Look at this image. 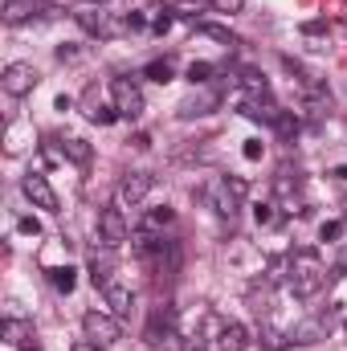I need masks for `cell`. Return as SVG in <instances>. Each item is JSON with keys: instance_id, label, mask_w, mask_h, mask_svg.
<instances>
[{"instance_id": "cell-1", "label": "cell", "mask_w": 347, "mask_h": 351, "mask_svg": "<svg viewBox=\"0 0 347 351\" xmlns=\"http://www.w3.org/2000/svg\"><path fill=\"white\" fill-rule=\"evenodd\" d=\"M290 290H294V298H315V294H323V286H327V265L319 258V250H294L290 254V282H286Z\"/></svg>"}, {"instance_id": "cell-2", "label": "cell", "mask_w": 347, "mask_h": 351, "mask_svg": "<svg viewBox=\"0 0 347 351\" xmlns=\"http://www.w3.org/2000/svg\"><path fill=\"white\" fill-rule=\"evenodd\" d=\"M250 196V180L246 176H221V180H213L208 188H204V200L213 204V213L217 217H225V221H233L237 213H241V200Z\"/></svg>"}, {"instance_id": "cell-3", "label": "cell", "mask_w": 347, "mask_h": 351, "mask_svg": "<svg viewBox=\"0 0 347 351\" xmlns=\"http://www.w3.org/2000/svg\"><path fill=\"white\" fill-rule=\"evenodd\" d=\"M74 21L86 29L90 37H98V41H115V37H127V12H110V8H82V12H74Z\"/></svg>"}, {"instance_id": "cell-4", "label": "cell", "mask_w": 347, "mask_h": 351, "mask_svg": "<svg viewBox=\"0 0 347 351\" xmlns=\"http://www.w3.org/2000/svg\"><path fill=\"white\" fill-rule=\"evenodd\" d=\"M147 343L160 351H184V343H180V331H176V306H168V302H160L156 311H152V319H147Z\"/></svg>"}, {"instance_id": "cell-5", "label": "cell", "mask_w": 347, "mask_h": 351, "mask_svg": "<svg viewBox=\"0 0 347 351\" xmlns=\"http://www.w3.org/2000/svg\"><path fill=\"white\" fill-rule=\"evenodd\" d=\"M82 335L98 348H110V343L123 339V319L110 315V311H86L82 315Z\"/></svg>"}, {"instance_id": "cell-6", "label": "cell", "mask_w": 347, "mask_h": 351, "mask_svg": "<svg viewBox=\"0 0 347 351\" xmlns=\"http://www.w3.org/2000/svg\"><path fill=\"white\" fill-rule=\"evenodd\" d=\"M221 98H225V94L213 86V82H208V86H192L180 98L176 114H180V119H204V114H213V110L221 106Z\"/></svg>"}, {"instance_id": "cell-7", "label": "cell", "mask_w": 347, "mask_h": 351, "mask_svg": "<svg viewBox=\"0 0 347 351\" xmlns=\"http://www.w3.org/2000/svg\"><path fill=\"white\" fill-rule=\"evenodd\" d=\"M152 188H156V176L152 172H127L119 180V188H115V204L119 208H139L152 196Z\"/></svg>"}, {"instance_id": "cell-8", "label": "cell", "mask_w": 347, "mask_h": 351, "mask_svg": "<svg viewBox=\"0 0 347 351\" xmlns=\"http://www.w3.org/2000/svg\"><path fill=\"white\" fill-rule=\"evenodd\" d=\"M110 98H115V110H119V119H143V110H147V102H143V90L135 86V78H115L110 82Z\"/></svg>"}, {"instance_id": "cell-9", "label": "cell", "mask_w": 347, "mask_h": 351, "mask_svg": "<svg viewBox=\"0 0 347 351\" xmlns=\"http://www.w3.org/2000/svg\"><path fill=\"white\" fill-rule=\"evenodd\" d=\"M115 265H119V258H115V245H106V241H94L86 254V269H90V282L98 286V290H106L110 282H115Z\"/></svg>"}, {"instance_id": "cell-10", "label": "cell", "mask_w": 347, "mask_h": 351, "mask_svg": "<svg viewBox=\"0 0 347 351\" xmlns=\"http://www.w3.org/2000/svg\"><path fill=\"white\" fill-rule=\"evenodd\" d=\"M37 82H41V74L33 70V62H8V66H4V74H0V86H4V94H12V98L33 94Z\"/></svg>"}, {"instance_id": "cell-11", "label": "cell", "mask_w": 347, "mask_h": 351, "mask_svg": "<svg viewBox=\"0 0 347 351\" xmlns=\"http://www.w3.org/2000/svg\"><path fill=\"white\" fill-rule=\"evenodd\" d=\"M98 241H106V245H115V250L131 241V225H127V217H123L119 204H110V208L98 213Z\"/></svg>"}, {"instance_id": "cell-12", "label": "cell", "mask_w": 347, "mask_h": 351, "mask_svg": "<svg viewBox=\"0 0 347 351\" xmlns=\"http://www.w3.org/2000/svg\"><path fill=\"white\" fill-rule=\"evenodd\" d=\"M21 192H25L37 208H45V213H58V204H62V200H58V192L49 188V180H45L41 172H29V176H25V180H21Z\"/></svg>"}, {"instance_id": "cell-13", "label": "cell", "mask_w": 347, "mask_h": 351, "mask_svg": "<svg viewBox=\"0 0 347 351\" xmlns=\"http://www.w3.org/2000/svg\"><path fill=\"white\" fill-rule=\"evenodd\" d=\"M323 339H327V319H319V315H311V319L290 327V343L294 348H311V343H323Z\"/></svg>"}, {"instance_id": "cell-14", "label": "cell", "mask_w": 347, "mask_h": 351, "mask_svg": "<svg viewBox=\"0 0 347 351\" xmlns=\"http://www.w3.org/2000/svg\"><path fill=\"white\" fill-rule=\"evenodd\" d=\"M274 192H278V200H286V204H290L286 213H294V196L302 192V172H298L294 164H282L278 176H274Z\"/></svg>"}, {"instance_id": "cell-15", "label": "cell", "mask_w": 347, "mask_h": 351, "mask_svg": "<svg viewBox=\"0 0 347 351\" xmlns=\"http://www.w3.org/2000/svg\"><path fill=\"white\" fill-rule=\"evenodd\" d=\"M0 335H4V343L8 348H29V343H37V331H33V323L29 319H16V315H8L4 319V327H0Z\"/></svg>"}, {"instance_id": "cell-16", "label": "cell", "mask_w": 347, "mask_h": 351, "mask_svg": "<svg viewBox=\"0 0 347 351\" xmlns=\"http://www.w3.org/2000/svg\"><path fill=\"white\" fill-rule=\"evenodd\" d=\"M241 114H246V119H254V123L274 127V123H278V114H282V106L274 102V94H270V98H241Z\"/></svg>"}, {"instance_id": "cell-17", "label": "cell", "mask_w": 347, "mask_h": 351, "mask_svg": "<svg viewBox=\"0 0 347 351\" xmlns=\"http://www.w3.org/2000/svg\"><path fill=\"white\" fill-rule=\"evenodd\" d=\"M102 298H106L110 315H119V319H127V315H131V306H135V290H131V286H123L119 278L102 290Z\"/></svg>"}, {"instance_id": "cell-18", "label": "cell", "mask_w": 347, "mask_h": 351, "mask_svg": "<svg viewBox=\"0 0 347 351\" xmlns=\"http://www.w3.org/2000/svg\"><path fill=\"white\" fill-rule=\"evenodd\" d=\"M250 348V331L241 327V323H221V331H217V351H246Z\"/></svg>"}, {"instance_id": "cell-19", "label": "cell", "mask_w": 347, "mask_h": 351, "mask_svg": "<svg viewBox=\"0 0 347 351\" xmlns=\"http://www.w3.org/2000/svg\"><path fill=\"white\" fill-rule=\"evenodd\" d=\"M82 102H86V119H90V123H98V127H110V123L119 119V110H115V106H106V102L98 98V90H94V86L82 94Z\"/></svg>"}, {"instance_id": "cell-20", "label": "cell", "mask_w": 347, "mask_h": 351, "mask_svg": "<svg viewBox=\"0 0 347 351\" xmlns=\"http://www.w3.org/2000/svg\"><path fill=\"white\" fill-rule=\"evenodd\" d=\"M37 8H45V4H37V0H4L0 16H4V25H25V21H33Z\"/></svg>"}, {"instance_id": "cell-21", "label": "cell", "mask_w": 347, "mask_h": 351, "mask_svg": "<svg viewBox=\"0 0 347 351\" xmlns=\"http://www.w3.org/2000/svg\"><path fill=\"white\" fill-rule=\"evenodd\" d=\"M196 33H200V37H213V41H221L225 49H237V45H241V37H237V33H229L225 25H213V21H200V25H196Z\"/></svg>"}, {"instance_id": "cell-22", "label": "cell", "mask_w": 347, "mask_h": 351, "mask_svg": "<svg viewBox=\"0 0 347 351\" xmlns=\"http://www.w3.org/2000/svg\"><path fill=\"white\" fill-rule=\"evenodd\" d=\"M58 147H62V156L70 164H90V156H94V147L86 139H58Z\"/></svg>"}, {"instance_id": "cell-23", "label": "cell", "mask_w": 347, "mask_h": 351, "mask_svg": "<svg viewBox=\"0 0 347 351\" xmlns=\"http://www.w3.org/2000/svg\"><path fill=\"white\" fill-rule=\"evenodd\" d=\"M258 339H261V348H265V351H286V348H294V343H290V331H278V327H270V323H261Z\"/></svg>"}, {"instance_id": "cell-24", "label": "cell", "mask_w": 347, "mask_h": 351, "mask_svg": "<svg viewBox=\"0 0 347 351\" xmlns=\"http://www.w3.org/2000/svg\"><path fill=\"white\" fill-rule=\"evenodd\" d=\"M265 282H270V286H282V282H290V254H278V258H270V265H265Z\"/></svg>"}, {"instance_id": "cell-25", "label": "cell", "mask_w": 347, "mask_h": 351, "mask_svg": "<svg viewBox=\"0 0 347 351\" xmlns=\"http://www.w3.org/2000/svg\"><path fill=\"white\" fill-rule=\"evenodd\" d=\"M143 78H152V82H160V86H164V82H172V78H176V66L168 62V58H156V62H147V66H143Z\"/></svg>"}, {"instance_id": "cell-26", "label": "cell", "mask_w": 347, "mask_h": 351, "mask_svg": "<svg viewBox=\"0 0 347 351\" xmlns=\"http://www.w3.org/2000/svg\"><path fill=\"white\" fill-rule=\"evenodd\" d=\"M302 37H307L311 49H327V37H331V33H327V21H307V25H302Z\"/></svg>"}, {"instance_id": "cell-27", "label": "cell", "mask_w": 347, "mask_h": 351, "mask_svg": "<svg viewBox=\"0 0 347 351\" xmlns=\"http://www.w3.org/2000/svg\"><path fill=\"white\" fill-rule=\"evenodd\" d=\"M298 127H302V119H298V114H294V110H282V114H278V123H274V135H278V139H286V143H290V139H294V135H298Z\"/></svg>"}, {"instance_id": "cell-28", "label": "cell", "mask_w": 347, "mask_h": 351, "mask_svg": "<svg viewBox=\"0 0 347 351\" xmlns=\"http://www.w3.org/2000/svg\"><path fill=\"white\" fill-rule=\"evenodd\" d=\"M45 278H49V282H53L62 294H70V290L78 286V274H74L70 265H53V269H45Z\"/></svg>"}, {"instance_id": "cell-29", "label": "cell", "mask_w": 347, "mask_h": 351, "mask_svg": "<svg viewBox=\"0 0 347 351\" xmlns=\"http://www.w3.org/2000/svg\"><path fill=\"white\" fill-rule=\"evenodd\" d=\"M254 221H258L261 229H270V225H278V221H282V213H278V204H274V200H258V204H254Z\"/></svg>"}, {"instance_id": "cell-30", "label": "cell", "mask_w": 347, "mask_h": 351, "mask_svg": "<svg viewBox=\"0 0 347 351\" xmlns=\"http://www.w3.org/2000/svg\"><path fill=\"white\" fill-rule=\"evenodd\" d=\"M213 74H217V66H208V62H192L184 78H188L192 86H208V82H213Z\"/></svg>"}, {"instance_id": "cell-31", "label": "cell", "mask_w": 347, "mask_h": 351, "mask_svg": "<svg viewBox=\"0 0 347 351\" xmlns=\"http://www.w3.org/2000/svg\"><path fill=\"white\" fill-rule=\"evenodd\" d=\"M172 221H176V213L168 208V204H164V208H152V213H147V217H143L139 225H143V229H156V233H160V229H164V225H172Z\"/></svg>"}, {"instance_id": "cell-32", "label": "cell", "mask_w": 347, "mask_h": 351, "mask_svg": "<svg viewBox=\"0 0 347 351\" xmlns=\"http://www.w3.org/2000/svg\"><path fill=\"white\" fill-rule=\"evenodd\" d=\"M172 21H176V8H152V33H168L172 29Z\"/></svg>"}, {"instance_id": "cell-33", "label": "cell", "mask_w": 347, "mask_h": 351, "mask_svg": "<svg viewBox=\"0 0 347 351\" xmlns=\"http://www.w3.org/2000/svg\"><path fill=\"white\" fill-rule=\"evenodd\" d=\"M344 233H347L344 221H323V229H319V237H323V241H344Z\"/></svg>"}, {"instance_id": "cell-34", "label": "cell", "mask_w": 347, "mask_h": 351, "mask_svg": "<svg viewBox=\"0 0 347 351\" xmlns=\"http://www.w3.org/2000/svg\"><path fill=\"white\" fill-rule=\"evenodd\" d=\"M16 229H21L25 237H37V233H41V221H37V217H21V221H16Z\"/></svg>"}, {"instance_id": "cell-35", "label": "cell", "mask_w": 347, "mask_h": 351, "mask_svg": "<svg viewBox=\"0 0 347 351\" xmlns=\"http://www.w3.org/2000/svg\"><path fill=\"white\" fill-rule=\"evenodd\" d=\"M261 152H265V143H261V139H246V147H241V156H246V160H261Z\"/></svg>"}, {"instance_id": "cell-36", "label": "cell", "mask_w": 347, "mask_h": 351, "mask_svg": "<svg viewBox=\"0 0 347 351\" xmlns=\"http://www.w3.org/2000/svg\"><path fill=\"white\" fill-rule=\"evenodd\" d=\"M208 4H213L217 12H241V8H246V0H208Z\"/></svg>"}, {"instance_id": "cell-37", "label": "cell", "mask_w": 347, "mask_h": 351, "mask_svg": "<svg viewBox=\"0 0 347 351\" xmlns=\"http://www.w3.org/2000/svg\"><path fill=\"white\" fill-rule=\"evenodd\" d=\"M74 58H78L74 45H58V62H74Z\"/></svg>"}, {"instance_id": "cell-38", "label": "cell", "mask_w": 347, "mask_h": 351, "mask_svg": "<svg viewBox=\"0 0 347 351\" xmlns=\"http://www.w3.org/2000/svg\"><path fill=\"white\" fill-rule=\"evenodd\" d=\"M131 147H139V152H147V147H152V135H147V131H139V135L131 139Z\"/></svg>"}, {"instance_id": "cell-39", "label": "cell", "mask_w": 347, "mask_h": 351, "mask_svg": "<svg viewBox=\"0 0 347 351\" xmlns=\"http://www.w3.org/2000/svg\"><path fill=\"white\" fill-rule=\"evenodd\" d=\"M70 351H106V348H98V343H90V339H82V343H74Z\"/></svg>"}, {"instance_id": "cell-40", "label": "cell", "mask_w": 347, "mask_h": 351, "mask_svg": "<svg viewBox=\"0 0 347 351\" xmlns=\"http://www.w3.org/2000/svg\"><path fill=\"white\" fill-rule=\"evenodd\" d=\"M335 269H339V274H347V241H344V250H339V262H335Z\"/></svg>"}, {"instance_id": "cell-41", "label": "cell", "mask_w": 347, "mask_h": 351, "mask_svg": "<svg viewBox=\"0 0 347 351\" xmlns=\"http://www.w3.org/2000/svg\"><path fill=\"white\" fill-rule=\"evenodd\" d=\"M184 351H204V339H188V343H184Z\"/></svg>"}, {"instance_id": "cell-42", "label": "cell", "mask_w": 347, "mask_h": 351, "mask_svg": "<svg viewBox=\"0 0 347 351\" xmlns=\"http://www.w3.org/2000/svg\"><path fill=\"white\" fill-rule=\"evenodd\" d=\"M331 176H335V180H344V184H347V164H344V168H331Z\"/></svg>"}, {"instance_id": "cell-43", "label": "cell", "mask_w": 347, "mask_h": 351, "mask_svg": "<svg viewBox=\"0 0 347 351\" xmlns=\"http://www.w3.org/2000/svg\"><path fill=\"white\" fill-rule=\"evenodd\" d=\"M86 4H106V0H86Z\"/></svg>"}, {"instance_id": "cell-44", "label": "cell", "mask_w": 347, "mask_h": 351, "mask_svg": "<svg viewBox=\"0 0 347 351\" xmlns=\"http://www.w3.org/2000/svg\"><path fill=\"white\" fill-rule=\"evenodd\" d=\"M344 331H347V323H344Z\"/></svg>"}]
</instances>
